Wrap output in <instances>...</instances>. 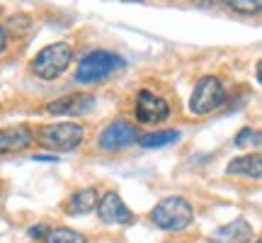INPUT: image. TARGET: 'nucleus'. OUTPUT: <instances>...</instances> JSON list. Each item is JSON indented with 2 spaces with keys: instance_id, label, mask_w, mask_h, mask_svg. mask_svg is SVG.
<instances>
[{
  "instance_id": "obj_1",
  "label": "nucleus",
  "mask_w": 262,
  "mask_h": 243,
  "mask_svg": "<svg viewBox=\"0 0 262 243\" xmlns=\"http://www.w3.org/2000/svg\"><path fill=\"white\" fill-rule=\"evenodd\" d=\"M148 216L160 231L178 234V231H185V229L194 221V207H192V202L185 199V197L172 195V197L160 199L158 205L150 209Z\"/></svg>"
},
{
  "instance_id": "obj_2",
  "label": "nucleus",
  "mask_w": 262,
  "mask_h": 243,
  "mask_svg": "<svg viewBox=\"0 0 262 243\" xmlns=\"http://www.w3.org/2000/svg\"><path fill=\"white\" fill-rule=\"evenodd\" d=\"M124 61L117 56L114 51H104V49H95L90 54L80 58V64L75 68V80L78 83H100L112 73L122 71Z\"/></svg>"
},
{
  "instance_id": "obj_3",
  "label": "nucleus",
  "mask_w": 262,
  "mask_h": 243,
  "mask_svg": "<svg viewBox=\"0 0 262 243\" xmlns=\"http://www.w3.org/2000/svg\"><path fill=\"white\" fill-rule=\"evenodd\" d=\"M226 103V85L219 75H202L194 83V90L189 95L187 110L194 117H204L219 110Z\"/></svg>"
},
{
  "instance_id": "obj_4",
  "label": "nucleus",
  "mask_w": 262,
  "mask_h": 243,
  "mask_svg": "<svg viewBox=\"0 0 262 243\" xmlns=\"http://www.w3.org/2000/svg\"><path fill=\"white\" fill-rule=\"evenodd\" d=\"M73 61V47L68 42L49 44L32 58V73L41 80H56L58 75L66 73V68Z\"/></svg>"
},
{
  "instance_id": "obj_5",
  "label": "nucleus",
  "mask_w": 262,
  "mask_h": 243,
  "mask_svg": "<svg viewBox=\"0 0 262 243\" xmlns=\"http://www.w3.org/2000/svg\"><path fill=\"white\" fill-rule=\"evenodd\" d=\"M39 139L41 144L51 151H73L78 149L85 139V129L83 124H75V121H56V124H47L39 129Z\"/></svg>"
},
{
  "instance_id": "obj_6",
  "label": "nucleus",
  "mask_w": 262,
  "mask_h": 243,
  "mask_svg": "<svg viewBox=\"0 0 262 243\" xmlns=\"http://www.w3.org/2000/svg\"><path fill=\"white\" fill-rule=\"evenodd\" d=\"M139 139H141V134L136 129V124H131L126 119H114L100 134L97 146L102 151H124V149H129V146H134Z\"/></svg>"
},
{
  "instance_id": "obj_7",
  "label": "nucleus",
  "mask_w": 262,
  "mask_h": 243,
  "mask_svg": "<svg viewBox=\"0 0 262 243\" xmlns=\"http://www.w3.org/2000/svg\"><path fill=\"white\" fill-rule=\"evenodd\" d=\"M170 117V105L165 97L156 95L153 90H139L136 95V119L141 124H158Z\"/></svg>"
},
{
  "instance_id": "obj_8",
  "label": "nucleus",
  "mask_w": 262,
  "mask_h": 243,
  "mask_svg": "<svg viewBox=\"0 0 262 243\" xmlns=\"http://www.w3.org/2000/svg\"><path fill=\"white\" fill-rule=\"evenodd\" d=\"M97 216L102 224L110 226H129L134 224V212L124 205V199L117 192H107L97 199Z\"/></svg>"
},
{
  "instance_id": "obj_9",
  "label": "nucleus",
  "mask_w": 262,
  "mask_h": 243,
  "mask_svg": "<svg viewBox=\"0 0 262 243\" xmlns=\"http://www.w3.org/2000/svg\"><path fill=\"white\" fill-rule=\"evenodd\" d=\"M95 107V95L90 93H73L66 95V97H58L54 103L47 105L49 114H85Z\"/></svg>"
},
{
  "instance_id": "obj_10",
  "label": "nucleus",
  "mask_w": 262,
  "mask_h": 243,
  "mask_svg": "<svg viewBox=\"0 0 262 243\" xmlns=\"http://www.w3.org/2000/svg\"><path fill=\"white\" fill-rule=\"evenodd\" d=\"M253 241V226L245 219H233L228 224L219 226L209 243H250Z\"/></svg>"
},
{
  "instance_id": "obj_11",
  "label": "nucleus",
  "mask_w": 262,
  "mask_h": 243,
  "mask_svg": "<svg viewBox=\"0 0 262 243\" xmlns=\"http://www.w3.org/2000/svg\"><path fill=\"white\" fill-rule=\"evenodd\" d=\"M97 199H100L97 187H83V190L73 192V195L63 202V212L68 216H83L97 207Z\"/></svg>"
},
{
  "instance_id": "obj_12",
  "label": "nucleus",
  "mask_w": 262,
  "mask_h": 243,
  "mask_svg": "<svg viewBox=\"0 0 262 243\" xmlns=\"http://www.w3.org/2000/svg\"><path fill=\"white\" fill-rule=\"evenodd\" d=\"M32 144V131L25 124L17 127H8V129H0V156L3 153H12V151H22Z\"/></svg>"
},
{
  "instance_id": "obj_13",
  "label": "nucleus",
  "mask_w": 262,
  "mask_h": 243,
  "mask_svg": "<svg viewBox=\"0 0 262 243\" xmlns=\"http://www.w3.org/2000/svg\"><path fill=\"white\" fill-rule=\"evenodd\" d=\"M226 173H228V175H245V178L260 180V175H262L260 153H248V156L233 158L228 166H226Z\"/></svg>"
},
{
  "instance_id": "obj_14",
  "label": "nucleus",
  "mask_w": 262,
  "mask_h": 243,
  "mask_svg": "<svg viewBox=\"0 0 262 243\" xmlns=\"http://www.w3.org/2000/svg\"><path fill=\"white\" fill-rule=\"evenodd\" d=\"M175 141H180L178 129H163V131H150L146 136H141L139 144L143 149H163V146H170Z\"/></svg>"
},
{
  "instance_id": "obj_15",
  "label": "nucleus",
  "mask_w": 262,
  "mask_h": 243,
  "mask_svg": "<svg viewBox=\"0 0 262 243\" xmlns=\"http://www.w3.org/2000/svg\"><path fill=\"white\" fill-rule=\"evenodd\" d=\"M44 243H85V236L80 231L68 229V226H56V229H49L47 231Z\"/></svg>"
},
{
  "instance_id": "obj_16",
  "label": "nucleus",
  "mask_w": 262,
  "mask_h": 243,
  "mask_svg": "<svg viewBox=\"0 0 262 243\" xmlns=\"http://www.w3.org/2000/svg\"><path fill=\"white\" fill-rule=\"evenodd\" d=\"M235 146L241 149H248V146H260V131L250 129V127H243V129L235 134Z\"/></svg>"
},
{
  "instance_id": "obj_17",
  "label": "nucleus",
  "mask_w": 262,
  "mask_h": 243,
  "mask_svg": "<svg viewBox=\"0 0 262 243\" xmlns=\"http://www.w3.org/2000/svg\"><path fill=\"white\" fill-rule=\"evenodd\" d=\"M231 8L238 10V12H260L262 3L260 0H255V3H231Z\"/></svg>"
},
{
  "instance_id": "obj_18",
  "label": "nucleus",
  "mask_w": 262,
  "mask_h": 243,
  "mask_svg": "<svg viewBox=\"0 0 262 243\" xmlns=\"http://www.w3.org/2000/svg\"><path fill=\"white\" fill-rule=\"evenodd\" d=\"M47 231H49L47 226H44V224H39V226H32V229H29L27 234L32 236V238H41V241H44V236H47Z\"/></svg>"
},
{
  "instance_id": "obj_19",
  "label": "nucleus",
  "mask_w": 262,
  "mask_h": 243,
  "mask_svg": "<svg viewBox=\"0 0 262 243\" xmlns=\"http://www.w3.org/2000/svg\"><path fill=\"white\" fill-rule=\"evenodd\" d=\"M8 49V32H5V27L0 25V54Z\"/></svg>"
},
{
  "instance_id": "obj_20",
  "label": "nucleus",
  "mask_w": 262,
  "mask_h": 243,
  "mask_svg": "<svg viewBox=\"0 0 262 243\" xmlns=\"http://www.w3.org/2000/svg\"><path fill=\"white\" fill-rule=\"evenodd\" d=\"M255 243H262V241H255Z\"/></svg>"
}]
</instances>
